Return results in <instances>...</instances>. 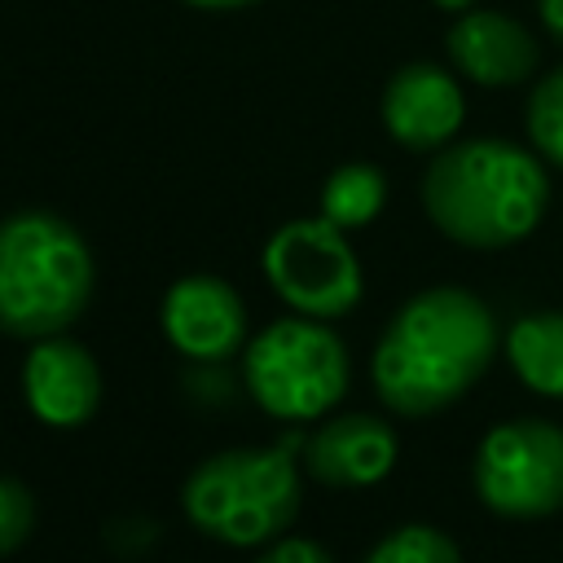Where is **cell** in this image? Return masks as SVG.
<instances>
[{
	"label": "cell",
	"mask_w": 563,
	"mask_h": 563,
	"mask_svg": "<svg viewBox=\"0 0 563 563\" xmlns=\"http://www.w3.org/2000/svg\"><path fill=\"white\" fill-rule=\"evenodd\" d=\"M246 391L282 422H308L334 409L347 391V347L317 317H282L242 352Z\"/></svg>",
	"instance_id": "5b68a950"
},
{
	"label": "cell",
	"mask_w": 563,
	"mask_h": 563,
	"mask_svg": "<svg viewBox=\"0 0 563 563\" xmlns=\"http://www.w3.org/2000/svg\"><path fill=\"white\" fill-rule=\"evenodd\" d=\"M264 277L299 317H343L361 303V260L325 216L282 224L264 246Z\"/></svg>",
	"instance_id": "8992f818"
},
{
	"label": "cell",
	"mask_w": 563,
	"mask_h": 563,
	"mask_svg": "<svg viewBox=\"0 0 563 563\" xmlns=\"http://www.w3.org/2000/svg\"><path fill=\"white\" fill-rule=\"evenodd\" d=\"M528 136L532 150L563 167V66H554L528 97Z\"/></svg>",
	"instance_id": "2e32d148"
},
{
	"label": "cell",
	"mask_w": 563,
	"mask_h": 563,
	"mask_svg": "<svg viewBox=\"0 0 563 563\" xmlns=\"http://www.w3.org/2000/svg\"><path fill=\"white\" fill-rule=\"evenodd\" d=\"M189 523L224 545H264L299 515V471L290 449H224L202 457L180 493Z\"/></svg>",
	"instance_id": "277c9868"
},
{
	"label": "cell",
	"mask_w": 563,
	"mask_h": 563,
	"mask_svg": "<svg viewBox=\"0 0 563 563\" xmlns=\"http://www.w3.org/2000/svg\"><path fill=\"white\" fill-rule=\"evenodd\" d=\"M22 396L26 409L57 431L84 427L101 405V369L92 352L75 339L48 334L35 339L22 361Z\"/></svg>",
	"instance_id": "9c48e42d"
},
{
	"label": "cell",
	"mask_w": 563,
	"mask_h": 563,
	"mask_svg": "<svg viewBox=\"0 0 563 563\" xmlns=\"http://www.w3.org/2000/svg\"><path fill=\"white\" fill-rule=\"evenodd\" d=\"M194 9H242V4H255V0H185Z\"/></svg>",
	"instance_id": "ffe728a7"
},
{
	"label": "cell",
	"mask_w": 563,
	"mask_h": 563,
	"mask_svg": "<svg viewBox=\"0 0 563 563\" xmlns=\"http://www.w3.org/2000/svg\"><path fill=\"white\" fill-rule=\"evenodd\" d=\"M550 202L545 167L532 150L475 136L444 145L422 176V207L431 224L457 246L497 251L528 238Z\"/></svg>",
	"instance_id": "7a4b0ae2"
},
{
	"label": "cell",
	"mask_w": 563,
	"mask_h": 563,
	"mask_svg": "<svg viewBox=\"0 0 563 563\" xmlns=\"http://www.w3.org/2000/svg\"><path fill=\"white\" fill-rule=\"evenodd\" d=\"M537 13H541V22H545L550 40L563 44V0H537Z\"/></svg>",
	"instance_id": "d6986e66"
},
{
	"label": "cell",
	"mask_w": 563,
	"mask_h": 563,
	"mask_svg": "<svg viewBox=\"0 0 563 563\" xmlns=\"http://www.w3.org/2000/svg\"><path fill=\"white\" fill-rule=\"evenodd\" d=\"M163 334L167 343L202 365L229 361L233 352L246 347V303L242 295L224 282V277H180L167 295H163Z\"/></svg>",
	"instance_id": "ba28073f"
},
{
	"label": "cell",
	"mask_w": 563,
	"mask_h": 563,
	"mask_svg": "<svg viewBox=\"0 0 563 563\" xmlns=\"http://www.w3.org/2000/svg\"><path fill=\"white\" fill-rule=\"evenodd\" d=\"M35 528V497L22 479L0 475V554H13Z\"/></svg>",
	"instance_id": "e0dca14e"
},
{
	"label": "cell",
	"mask_w": 563,
	"mask_h": 563,
	"mask_svg": "<svg viewBox=\"0 0 563 563\" xmlns=\"http://www.w3.org/2000/svg\"><path fill=\"white\" fill-rule=\"evenodd\" d=\"M462 114V88L435 62H409L383 88V123L405 150H444L457 136Z\"/></svg>",
	"instance_id": "30bf717a"
},
{
	"label": "cell",
	"mask_w": 563,
	"mask_h": 563,
	"mask_svg": "<svg viewBox=\"0 0 563 563\" xmlns=\"http://www.w3.org/2000/svg\"><path fill=\"white\" fill-rule=\"evenodd\" d=\"M506 356L528 391L563 400V312L519 317L506 334Z\"/></svg>",
	"instance_id": "4fadbf2b"
},
{
	"label": "cell",
	"mask_w": 563,
	"mask_h": 563,
	"mask_svg": "<svg viewBox=\"0 0 563 563\" xmlns=\"http://www.w3.org/2000/svg\"><path fill=\"white\" fill-rule=\"evenodd\" d=\"M92 295V251L79 229L53 211H13L0 220V330L48 339L79 321Z\"/></svg>",
	"instance_id": "3957f363"
},
{
	"label": "cell",
	"mask_w": 563,
	"mask_h": 563,
	"mask_svg": "<svg viewBox=\"0 0 563 563\" xmlns=\"http://www.w3.org/2000/svg\"><path fill=\"white\" fill-rule=\"evenodd\" d=\"M435 9H444V13H466V9H475V0H431Z\"/></svg>",
	"instance_id": "44dd1931"
},
{
	"label": "cell",
	"mask_w": 563,
	"mask_h": 563,
	"mask_svg": "<svg viewBox=\"0 0 563 563\" xmlns=\"http://www.w3.org/2000/svg\"><path fill=\"white\" fill-rule=\"evenodd\" d=\"M303 462L330 488H365L396 466V431L374 413H339L317 427Z\"/></svg>",
	"instance_id": "7c38bea8"
},
{
	"label": "cell",
	"mask_w": 563,
	"mask_h": 563,
	"mask_svg": "<svg viewBox=\"0 0 563 563\" xmlns=\"http://www.w3.org/2000/svg\"><path fill=\"white\" fill-rule=\"evenodd\" d=\"M444 48L453 57V66L479 84V88H510L523 84L537 70V40L528 26H519L515 18L497 13V9H466L457 13V22L444 35Z\"/></svg>",
	"instance_id": "8fae6325"
},
{
	"label": "cell",
	"mask_w": 563,
	"mask_h": 563,
	"mask_svg": "<svg viewBox=\"0 0 563 563\" xmlns=\"http://www.w3.org/2000/svg\"><path fill=\"white\" fill-rule=\"evenodd\" d=\"M365 563H462L457 545L431 528V523H405L396 532H387L369 554Z\"/></svg>",
	"instance_id": "9a60e30c"
},
{
	"label": "cell",
	"mask_w": 563,
	"mask_h": 563,
	"mask_svg": "<svg viewBox=\"0 0 563 563\" xmlns=\"http://www.w3.org/2000/svg\"><path fill=\"white\" fill-rule=\"evenodd\" d=\"M475 493L506 519H537L563 506V427L541 418L497 422L475 449Z\"/></svg>",
	"instance_id": "52a82bcc"
},
{
	"label": "cell",
	"mask_w": 563,
	"mask_h": 563,
	"mask_svg": "<svg viewBox=\"0 0 563 563\" xmlns=\"http://www.w3.org/2000/svg\"><path fill=\"white\" fill-rule=\"evenodd\" d=\"M255 563H334L317 541H308V537H282L277 545H268Z\"/></svg>",
	"instance_id": "ac0fdd59"
},
{
	"label": "cell",
	"mask_w": 563,
	"mask_h": 563,
	"mask_svg": "<svg viewBox=\"0 0 563 563\" xmlns=\"http://www.w3.org/2000/svg\"><path fill=\"white\" fill-rule=\"evenodd\" d=\"M497 352V321L484 299L457 286L413 295L383 330L369 374L378 400L400 418L449 409L475 387Z\"/></svg>",
	"instance_id": "6da1fadb"
},
{
	"label": "cell",
	"mask_w": 563,
	"mask_h": 563,
	"mask_svg": "<svg viewBox=\"0 0 563 563\" xmlns=\"http://www.w3.org/2000/svg\"><path fill=\"white\" fill-rule=\"evenodd\" d=\"M387 202V176L374 163H343L321 185V216L339 229L369 224Z\"/></svg>",
	"instance_id": "5bb4252c"
}]
</instances>
